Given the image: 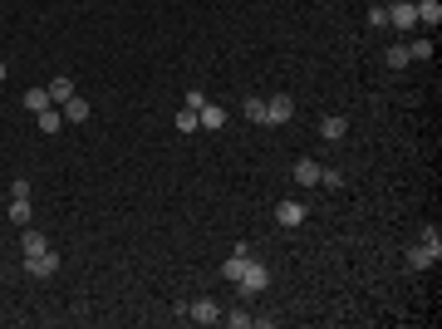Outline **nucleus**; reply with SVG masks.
<instances>
[{
    "mask_svg": "<svg viewBox=\"0 0 442 329\" xmlns=\"http://www.w3.org/2000/svg\"><path fill=\"white\" fill-rule=\"evenodd\" d=\"M265 285H271V271H265V265L251 256V260H246V276L236 280V290H241V295H260Z\"/></svg>",
    "mask_w": 442,
    "mask_h": 329,
    "instance_id": "nucleus-1",
    "label": "nucleus"
},
{
    "mask_svg": "<svg viewBox=\"0 0 442 329\" xmlns=\"http://www.w3.org/2000/svg\"><path fill=\"white\" fill-rule=\"evenodd\" d=\"M389 25L398 29V35H413V29H418V10H413V0H393V5H389Z\"/></svg>",
    "mask_w": 442,
    "mask_h": 329,
    "instance_id": "nucleus-2",
    "label": "nucleus"
},
{
    "mask_svg": "<svg viewBox=\"0 0 442 329\" xmlns=\"http://www.w3.org/2000/svg\"><path fill=\"white\" fill-rule=\"evenodd\" d=\"M290 118H295V99L290 94L265 99V123H290Z\"/></svg>",
    "mask_w": 442,
    "mask_h": 329,
    "instance_id": "nucleus-3",
    "label": "nucleus"
},
{
    "mask_svg": "<svg viewBox=\"0 0 442 329\" xmlns=\"http://www.w3.org/2000/svg\"><path fill=\"white\" fill-rule=\"evenodd\" d=\"M54 271H59V256H54V251L25 256V276H40V280H45V276H54Z\"/></svg>",
    "mask_w": 442,
    "mask_h": 329,
    "instance_id": "nucleus-4",
    "label": "nucleus"
},
{
    "mask_svg": "<svg viewBox=\"0 0 442 329\" xmlns=\"http://www.w3.org/2000/svg\"><path fill=\"white\" fill-rule=\"evenodd\" d=\"M197 123H201L206 133H221V128H226V108H221V103H201V108H197Z\"/></svg>",
    "mask_w": 442,
    "mask_h": 329,
    "instance_id": "nucleus-5",
    "label": "nucleus"
},
{
    "mask_svg": "<svg viewBox=\"0 0 442 329\" xmlns=\"http://www.w3.org/2000/svg\"><path fill=\"white\" fill-rule=\"evenodd\" d=\"M275 221H280V226H300V221H305V202H295V197L275 202Z\"/></svg>",
    "mask_w": 442,
    "mask_h": 329,
    "instance_id": "nucleus-6",
    "label": "nucleus"
},
{
    "mask_svg": "<svg viewBox=\"0 0 442 329\" xmlns=\"http://www.w3.org/2000/svg\"><path fill=\"white\" fill-rule=\"evenodd\" d=\"M59 113H64V123H88V99L69 94L64 103H59Z\"/></svg>",
    "mask_w": 442,
    "mask_h": 329,
    "instance_id": "nucleus-7",
    "label": "nucleus"
},
{
    "mask_svg": "<svg viewBox=\"0 0 442 329\" xmlns=\"http://www.w3.org/2000/svg\"><path fill=\"white\" fill-rule=\"evenodd\" d=\"M349 133V118H339V113H330V118H319V138L324 143H339Z\"/></svg>",
    "mask_w": 442,
    "mask_h": 329,
    "instance_id": "nucleus-8",
    "label": "nucleus"
},
{
    "mask_svg": "<svg viewBox=\"0 0 442 329\" xmlns=\"http://www.w3.org/2000/svg\"><path fill=\"white\" fill-rule=\"evenodd\" d=\"M413 10H418V25H428V29L442 25V0H418Z\"/></svg>",
    "mask_w": 442,
    "mask_h": 329,
    "instance_id": "nucleus-9",
    "label": "nucleus"
},
{
    "mask_svg": "<svg viewBox=\"0 0 442 329\" xmlns=\"http://www.w3.org/2000/svg\"><path fill=\"white\" fill-rule=\"evenodd\" d=\"M246 260H251V251H231V256H226V265H221V276L236 285V280L246 276Z\"/></svg>",
    "mask_w": 442,
    "mask_h": 329,
    "instance_id": "nucleus-10",
    "label": "nucleus"
},
{
    "mask_svg": "<svg viewBox=\"0 0 442 329\" xmlns=\"http://www.w3.org/2000/svg\"><path fill=\"white\" fill-rule=\"evenodd\" d=\"M187 315H192L197 324H217V319H221V305H217V300H197Z\"/></svg>",
    "mask_w": 442,
    "mask_h": 329,
    "instance_id": "nucleus-11",
    "label": "nucleus"
},
{
    "mask_svg": "<svg viewBox=\"0 0 442 329\" xmlns=\"http://www.w3.org/2000/svg\"><path fill=\"white\" fill-rule=\"evenodd\" d=\"M45 88H49V99H54V108H59V103H64V99L74 94V79H69V74H54Z\"/></svg>",
    "mask_w": 442,
    "mask_h": 329,
    "instance_id": "nucleus-12",
    "label": "nucleus"
},
{
    "mask_svg": "<svg viewBox=\"0 0 442 329\" xmlns=\"http://www.w3.org/2000/svg\"><path fill=\"white\" fill-rule=\"evenodd\" d=\"M295 182H300V187H315V182H319V162H315V158H300V162H295Z\"/></svg>",
    "mask_w": 442,
    "mask_h": 329,
    "instance_id": "nucleus-13",
    "label": "nucleus"
},
{
    "mask_svg": "<svg viewBox=\"0 0 442 329\" xmlns=\"http://www.w3.org/2000/svg\"><path fill=\"white\" fill-rule=\"evenodd\" d=\"M25 108H29V113H45V108H54L49 88H25Z\"/></svg>",
    "mask_w": 442,
    "mask_h": 329,
    "instance_id": "nucleus-14",
    "label": "nucleus"
},
{
    "mask_svg": "<svg viewBox=\"0 0 442 329\" xmlns=\"http://www.w3.org/2000/svg\"><path fill=\"white\" fill-rule=\"evenodd\" d=\"M408 265H413V271H428V265H437V256H432V251H428V246L418 241V246L408 251Z\"/></svg>",
    "mask_w": 442,
    "mask_h": 329,
    "instance_id": "nucleus-15",
    "label": "nucleus"
},
{
    "mask_svg": "<svg viewBox=\"0 0 442 329\" xmlns=\"http://www.w3.org/2000/svg\"><path fill=\"white\" fill-rule=\"evenodd\" d=\"M29 217H35L29 197H15V202H10V221H15V226H29Z\"/></svg>",
    "mask_w": 442,
    "mask_h": 329,
    "instance_id": "nucleus-16",
    "label": "nucleus"
},
{
    "mask_svg": "<svg viewBox=\"0 0 442 329\" xmlns=\"http://www.w3.org/2000/svg\"><path fill=\"white\" fill-rule=\"evenodd\" d=\"M35 118H40V133H59V128H64V113H59V108H45Z\"/></svg>",
    "mask_w": 442,
    "mask_h": 329,
    "instance_id": "nucleus-17",
    "label": "nucleus"
},
{
    "mask_svg": "<svg viewBox=\"0 0 442 329\" xmlns=\"http://www.w3.org/2000/svg\"><path fill=\"white\" fill-rule=\"evenodd\" d=\"M172 123H177V133H197V128H201V123H197V108H177Z\"/></svg>",
    "mask_w": 442,
    "mask_h": 329,
    "instance_id": "nucleus-18",
    "label": "nucleus"
},
{
    "mask_svg": "<svg viewBox=\"0 0 442 329\" xmlns=\"http://www.w3.org/2000/svg\"><path fill=\"white\" fill-rule=\"evenodd\" d=\"M20 246H25V256H40V251H49V241H45L40 231H25V236H20Z\"/></svg>",
    "mask_w": 442,
    "mask_h": 329,
    "instance_id": "nucleus-19",
    "label": "nucleus"
},
{
    "mask_svg": "<svg viewBox=\"0 0 442 329\" xmlns=\"http://www.w3.org/2000/svg\"><path fill=\"white\" fill-rule=\"evenodd\" d=\"M403 64H408V45L393 40V45H389V69H403Z\"/></svg>",
    "mask_w": 442,
    "mask_h": 329,
    "instance_id": "nucleus-20",
    "label": "nucleus"
},
{
    "mask_svg": "<svg viewBox=\"0 0 442 329\" xmlns=\"http://www.w3.org/2000/svg\"><path fill=\"white\" fill-rule=\"evenodd\" d=\"M241 113L251 118V123H265V99H246V103H241Z\"/></svg>",
    "mask_w": 442,
    "mask_h": 329,
    "instance_id": "nucleus-21",
    "label": "nucleus"
},
{
    "mask_svg": "<svg viewBox=\"0 0 442 329\" xmlns=\"http://www.w3.org/2000/svg\"><path fill=\"white\" fill-rule=\"evenodd\" d=\"M408 59H432V40H408Z\"/></svg>",
    "mask_w": 442,
    "mask_h": 329,
    "instance_id": "nucleus-22",
    "label": "nucleus"
},
{
    "mask_svg": "<svg viewBox=\"0 0 442 329\" xmlns=\"http://www.w3.org/2000/svg\"><path fill=\"white\" fill-rule=\"evenodd\" d=\"M423 246H428L432 256H442V231H437V226H423Z\"/></svg>",
    "mask_w": 442,
    "mask_h": 329,
    "instance_id": "nucleus-23",
    "label": "nucleus"
},
{
    "mask_svg": "<svg viewBox=\"0 0 442 329\" xmlns=\"http://www.w3.org/2000/svg\"><path fill=\"white\" fill-rule=\"evenodd\" d=\"M389 25V5H369V29H383Z\"/></svg>",
    "mask_w": 442,
    "mask_h": 329,
    "instance_id": "nucleus-24",
    "label": "nucleus"
},
{
    "mask_svg": "<svg viewBox=\"0 0 442 329\" xmlns=\"http://www.w3.org/2000/svg\"><path fill=\"white\" fill-rule=\"evenodd\" d=\"M231 329H246V324H256V315H246V310H231V315H221Z\"/></svg>",
    "mask_w": 442,
    "mask_h": 329,
    "instance_id": "nucleus-25",
    "label": "nucleus"
},
{
    "mask_svg": "<svg viewBox=\"0 0 442 329\" xmlns=\"http://www.w3.org/2000/svg\"><path fill=\"white\" fill-rule=\"evenodd\" d=\"M319 182L324 187H344V172L339 167H319Z\"/></svg>",
    "mask_w": 442,
    "mask_h": 329,
    "instance_id": "nucleus-26",
    "label": "nucleus"
},
{
    "mask_svg": "<svg viewBox=\"0 0 442 329\" xmlns=\"http://www.w3.org/2000/svg\"><path fill=\"white\" fill-rule=\"evenodd\" d=\"M0 84H5V64H0Z\"/></svg>",
    "mask_w": 442,
    "mask_h": 329,
    "instance_id": "nucleus-27",
    "label": "nucleus"
}]
</instances>
